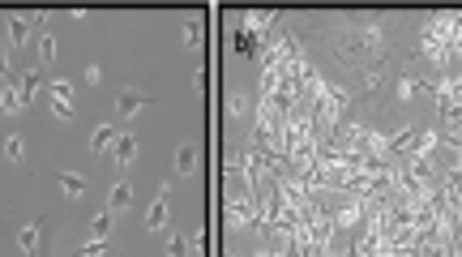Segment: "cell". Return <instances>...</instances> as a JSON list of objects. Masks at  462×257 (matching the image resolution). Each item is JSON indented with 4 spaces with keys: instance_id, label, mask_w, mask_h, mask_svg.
Wrapping results in <instances>:
<instances>
[{
    "instance_id": "52a82bcc",
    "label": "cell",
    "mask_w": 462,
    "mask_h": 257,
    "mask_svg": "<svg viewBox=\"0 0 462 257\" xmlns=\"http://www.w3.org/2000/svg\"><path fill=\"white\" fill-rule=\"evenodd\" d=\"M112 159L120 163V167H128L137 159V138L133 133H120V142H116V150H112Z\"/></svg>"
},
{
    "instance_id": "5bb4252c",
    "label": "cell",
    "mask_w": 462,
    "mask_h": 257,
    "mask_svg": "<svg viewBox=\"0 0 462 257\" xmlns=\"http://www.w3.org/2000/svg\"><path fill=\"white\" fill-rule=\"evenodd\" d=\"M244 112H257L253 103H248V94H231L227 99V116H244Z\"/></svg>"
},
{
    "instance_id": "277c9868",
    "label": "cell",
    "mask_w": 462,
    "mask_h": 257,
    "mask_svg": "<svg viewBox=\"0 0 462 257\" xmlns=\"http://www.w3.org/2000/svg\"><path fill=\"white\" fill-rule=\"evenodd\" d=\"M167 210H171V189L163 185V189H159V197H154V201H150V210H146V231L167 227Z\"/></svg>"
},
{
    "instance_id": "30bf717a",
    "label": "cell",
    "mask_w": 462,
    "mask_h": 257,
    "mask_svg": "<svg viewBox=\"0 0 462 257\" xmlns=\"http://www.w3.org/2000/svg\"><path fill=\"white\" fill-rule=\"evenodd\" d=\"M128 201H133V189H128L124 180H120V185H112V189H108V210H124Z\"/></svg>"
},
{
    "instance_id": "9a60e30c",
    "label": "cell",
    "mask_w": 462,
    "mask_h": 257,
    "mask_svg": "<svg viewBox=\"0 0 462 257\" xmlns=\"http://www.w3.org/2000/svg\"><path fill=\"white\" fill-rule=\"evenodd\" d=\"M35 56H39V65L56 60V39H51V35H39V51H35Z\"/></svg>"
},
{
    "instance_id": "d6986e66",
    "label": "cell",
    "mask_w": 462,
    "mask_h": 257,
    "mask_svg": "<svg viewBox=\"0 0 462 257\" xmlns=\"http://www.w3.org/2000/svg\"><path fill=\"white\" fill-rule=\"evenodd\" d=\"M189 253V240L185 236H171V244H167V257H185Z\"/></svg>"
},
{
    "instance_id": "8992f818",
    "label": "cell",
    "mask_w": 462,
    "mask_h": 257,
    "mask_svg": "<svg viewBox=\"0 0 462 257\" xmlns=\"http://www.w3.org/2000/svg\"><path fill=\"white\" fill-rule=\"evenodd\" d=\"M39 240H43V219H39V223H26V227L17 231V249H22L26 257L39 253Z\"/></svg>"
},
{
    "instance_id": "5b68a950",
    "label": "cell",
    "mask_w": 462,
    "mask_h": 257,
    "mask_svg": "<svg viewBox=\"0 0 462 257\" xmlns=\"http://www.w3.org/2000/svg\"><path fill=\"white\" fill-rule=\"evenodd\" d=\"M116 142H120V128H116V124H99L94 133H90V150H94V154H103V150L112 154Z\"/></svg>"
},
{
    "instance_id": "7a4b0ae2",
    "label": "cell",
    "mask_w": 462,
    "mask_h": 257,
    "mask_svg": "<svg viewBox=\"0 0 462 257\" xmlns=\"http://www.w3.org/2000/svg\"><path fill=\"white\" fill-rule=\"evenodd\" d=\"M47 99H51V112L60 120H73V82H51Z\"/></svg>"
},
{
    "instance_id": "4fadbf2b",
    "label": "cell",
    "mask_w": 462,
    "mask_h": 257,
    "mask_svg": "<svg viewBox=\"0 0 462 257\" xmlns=\"http://www.w3.org/2000/svg\"><path fill=\"white\" fill-rule=\"evenodd\" d=\"M90 231H94V240H108L112 236V210H99L90 219Z\"/></svg>"
},
{
    "instance_id": "7c38bea8",
    "label": "cell",
    "mask_w": 462,
    "mask_h": 257,
    "mask_svg": "<svg viewBox=\"0 0 462 257\" xmlns=\"http://www.w3.org/2000/svg\"><path fill=\"white\" fill-rule=\"evenodd\" d=\"M5 163H9V167H22V163H26V146H22V138H5Z\"/></svg>"
},
{
    "instance_id": "3957f363",
    "label": "cell",
    "mask_w": 462,
    "mask_h": 257,
    "mask_svg": "<svg viewBox=\"0 0 462 257\" xmlns=\"http://www.w3.org/2000/svg\"><path fill=\"white\" fill-rule=\"evenodd\" d=\"M146 108H150V94H142V90H133V86H124L120 99H116V116H120V120L137 116V112H146Z\"/></svg>"
},
{
    "instance_id": "8fae6325",
    "label": "cell",
    "mask_w": 462,
    "mask_h": 257,
    "mask_svg": "<svg viewBox=\"0 0 462 257\" xmlns=\"http://www.w3.org/2000/svg\"><path fill=\"white\" fill-rule=\"evenodd\" d=\"M56 185H60L69 197H82V193H86V180L77 176V172H60V176H56Z\"/></svg>"
},
{
    "instance_id": "9c48e42d",
    "label": "cell",
    "mask_w": 462,
    "mask_h": 257,
    "mask_svg": "<svg viewBox=\"0 0 462 257\" xmlns=\"http://www.w3.org/2000/svg\"><path fill=\"white\" fill-rule=\"evenodd\" d=\"M39 86H43V82H39V69H26V73H22V86H17L22 108H26V103H31V99L39 94Z\"/></svg>"
},
{
    "instance_id": "ac0fdd59",
    "label": "cell",
    "mask_w": 462,
    "mask_h": 257,
    "mask_svg": "<svg viewBox=\"0 0 462 257\" xmlns=\"http://www.w3.org/2000/svg\"><path fill=\"white\" fill-rule=\"evenodd\" d=\"M103 249H108V240H86L82 249H77V257H99Z\"/></svg>"
},
{
    "instance_id": "ba28073f",
    "label": "cell",
    "mask_w": 462,
    "mask_h": 257,
    "mask_svg": "<svg viewBox=\"0 0 462 257\" xmlns=\"http://www.w3.org/2000/svg\"><path fill=\"white\" fill-rule=\"evenodd\" d=\"M193 167H197V146H193V142H180V146H176V172L189 176Z\"/></svg>"
},
{
    "instance_id": "e0dca14e",
    "label": "cell",
    "mask_w": 462,
    "mask_h": 257,
    "mask_svg": "<svg viewBox=\"0 0 462 257\" xmlns=\"http://www.w3.org/2000/svg\"><path fill=\"white\" fill-rule=\"evenodd\" d=\"M17 108H22V99H17V82H9V86H5V112L13 116Z\"/></svg>"
},
{
    "instance_id": "6da1fadb",
    "label": "cell",
    "mask_w": 462,
    "mask_h": 257,
    "mask_svg": "<svg viewBox=\"0 0 462 257\" xmlns=\"http://www.w3.org/2000/svg\"><path fill=\"white\" fill-rule=\"evenodd\" d=\"M31 22H39V17H35V13H5V47H9V51L26 43ZM9 51H5V56H9Z\"/></svg>"
},
{
    "instance_id": "2e32d148",
    "label": "cell",
    "mask_w": 462,
    "mask_h": 257,
    "mask_svg": "<svg viewBox=\"0 0 462 257\" xmlns=\"http://www.w3.org/2000/svg\"><path fill=\"white\" fill-rule=\"evenodd\" d=\"M185 43H189V47H197V43H201V22H197V17H189V22H185Z\"/></svg>"
}]
</instances>
